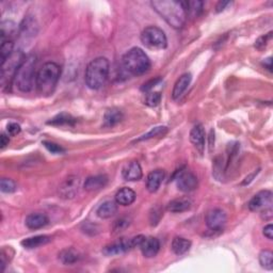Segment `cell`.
<instances>
[{
    "instance_id": "obj_29",
    "label": "cell",
    "mask_w": 273,
    "mask_h": 273,
    "mask_svg": "<svg viewBox=\"0 0 273 273\" xmlns=\"http://www.w3.org/2000/svg\"><path fill=\"white\" fill-rule=\"evenodd\" d=\"M185 9L187 17L190 16L192 19H195L202 13L203 11V2L202 1H185Z\"/></svg>"
},
{
    "instance_id": "obj_1",
    "label": "cell",
    "mask_w": 273,
    "mask_h": 273,
    "mask_svg": "<svg viewBox=\"0 0 273 273\" xmlns=\"http://www.w3.org/2000/svg\"><path fill=\"white\" fill-rule=\"evenodd\" d=\"M151 5L171 27L175 28V29H180L185 25L187 20L185 1L154 0L151 2Z\"/></svg>"
},
{
    "instance_id": "obj_40",
    "label": "cell",
    "mask_w": 273,
    "mask_h": 273,
    "mask_svg": "<svg viewBox=\"0 0 273 273\" xmlns=\"http://www.w3.org/2000/svg\"><path fill=\"white\" fill-rule=\"evenodd\" d=\"M161 81V78H155V79H152V80H150L149 82H146L143 84V87L141 88L142 91H145V92H147V91H150L152 90L155 85H157L159 82Z\"/></svg>"
},
{
    "instance_id": "obj_22",
    "label": "cell",
    "mask_w": 273,
    "mask_h": 273,
    "mask_svg": "<svg viewBox=\"0 0 273 273\" xmlns=\"http://www.w3.org/2000/svg\"><path fill=\"white\" fill-rule=\"evenodd\" d=\"M118 209V204L116 201H107L102 203L100 206L98 208V215L101 219H109L113 217Z\"/></svg>"
},
{
    "instance_id": "obj_27",
    "label": "cell",
    "mask_w": 273,
    "mask_h": 273,
    "mask_svg": "<svg viewBox=\"0 0 273 273\" xmlns=\"http://www.w3.org/2000/svg\"><path fill=\"white\" fill-rule=\"evenodd\" d=\"M17 32V27L13 21L5 20L1 24V42L12 41V38Z\"/></svg>"
},
{
    "instance_id": "obj_11",
    "label": "cell",
    "mask_w": 273,
    "mask_h": 273,
    "mask_svg": "<svg viewBox=\"0 0 273 273\" xmlns=\"http://www.w3.org/2000/svg\"><path fill=\"white\" fill-rule=\"evenodd\" d=\"M206 225L212 231H221L226 224V214L222 209H213L206 214Z\"/></svg>"
},
{
    "instance_id": "obj_13",
    "label": "cell",
    "mask_w": 273,
    "mask_h": 273,
    "mask_svg": "<svg viewBox=\"0 0 273 273\" xmlns=\"http://www.w3.org/2000/svg\"><path fill=\"white\" fill-rule=\"evenodd\" d=\"M140 249L145 257L152 258L156 256L160 250V242L155 237H145L140 244Z\"/></svg>"
},
{
    "instance_id": "obj_26",
    "label": "cell",
    "mask_w": 273,
    "mask_h": 273,
    "mask_svg": "<svg viewBox=\"0 0 273 273\" xmlns=\"http://www.w3.org/2000/svg\"><path fill=\"white\" fill-rule=\"evenodd\" d=\"M171 248L176 255H183L189 251V249L191 248V241L184 237H175L172 244H171Z\"/></svg>"
},
{
    "instance_id": "obj_9",
    "label": "cell",
    "mask_w": 273,
    "mask_h": 273,
    "mask_svg": "<svg viewBox=\"0 0 273 273\" xmlns=\"http://www.w3.org/2000/svg\"><path fill=\"white\" fill-rule=\"evenodd\" d=\"M79 187H80V178L76 175L68 176L59 186V195L62 198H65V200H70V198L76 196Z\"/></svg>"
},
{
    "instance_id": "obj_14",
    "label": "cell",
    "mask_w": 273,
    "mask_h": 273,
    "mask_svg": "<svg viewBox=\"0 0 273 273\" xmlns=\"http://www.w3.org/2000/svg\"><path fill=\"white\" fill-rule=\"evenodd\" d=\"M190 142L202 155L205 150V129L202 124H197L191 129Z\"/></svg>"
},
{
    "instance_id": "obj_8",
    "label": "cell",
    "mask_w": 273,
    "mask_h": 273,
    "mask_svg": "<svg viewBox=\"0 0 273 273\" xmlns=\"http://www.w3.org/2000/svg\"><path fill=\"white\" fill-rule=\"evenodd\" d=\"M144 238L145 237L142 235L136 236L133 238H122L117 241H115L106 246L104 250H102V253H104L106 256H115V255L123 254L125 252L129 251V250L140 247V244L142 241H143Z\"/></svg>"
},
{
    "instance_id": "obj_4",
    "label": "cell",
    "mask_w": 273,
    "mask_h": 273,
    "mask_svg": "<svg viewBox=\"0 0 273 273\" xmlns=\"http://www.w3.org/2000/svg\"><path fill=\"white\" fill-rule=\"evenodd\" d=\"M36 57L33 55L28 56L22 61V63L17 70L14 77V84L20 92H30L32 90L34 81H36Z\"/></svg>"
},
{
    "instance_id": "obj_32",
    "label": "cell",
    "mask_w": 273,
    "mask_h": 273,
    "mask_svg": "<svg viewBox=\"0 0 273 273\" xmlns=\"http://www.w3.org/2000/svg\"><path fill=\"white\" fill-rule=\"evenodd\" d=\"M33 19H31V16H27L26 19L22 21V24L20 26V30L22 33H25V36H36L37 33V28L38 26L34 24Z\"/></svg>"
},
{
    "instance_id": "obj_28",
    "label": "cell",
    "mask_w": 273,
    "mask_h": 273,
    "mask_svg": "<svg viewBox=\"0 0 273 273\" xmlns=\"http://www.w3.org/2000/svg\"><path fill=\"white\" fill-rule=\"evenodd\" d=\"M75 123L76 118L73 117L71 115H67V113H60V115L51 118L50 121L47 122V124L54 125V126H64V125L73 126Z\"/></svg>"
},
{
    "instance_id": "obj_7",
    "label": "cell",
    "mask_w": 273,
    "mask_h": 273,
    "mask_svg": "<svg viewBox=\"0 0 273 273\" xmlns=\"http://www.w3.org/2000/svg\"><path fill=\"white\" fill-rule=\"evenodd\" d=\"M26 56L21 53V51H14V53L10 56V58L5 60V62L1 64V84L2 88L7 87V83L11 80L14 81L15 74L19 70V67L22 63V61L25 60Z\"/></svg>"
},
{
    "instance_id": "obj_24",
    "label": "cell",
    "mask_w": 273,
    "mask_h": 273,
    "mask_svg": "<svg viewBox=\"0 0 273 273\" xmlns=\"http://www.w3.org/2000/svg\"><path fill=\"white\" fill-rule=\"evenodd\" d=\"M51 241V237L47 235H39L30 238H26L21 241V246L26 249H36L45 246Z\"/></svg>"
},
{
    "instance_id": "obj_15",
    "label": "cell",
    "mask_w": 273,
    "mask_h": 273,
    "mask_svg": "<svg viewBox=\"0 0 273 273\" xmlns=\"http://www.w3.org/2000/svg\"><path fill=\"white\" fill-rule=\"evenodd\" d=\"M123 178L127 181H136L142 178V168L138 161H130L123 168Z\"/></svg>"
},
{
    "instance_id": "obj_21",
    "label": "cell",
    "mask_w": 273,
    "mask_h": 273,
    "mask_svg": "<svg viewBox=\"0 0 273 273\" xmlns=\"http://www.w3.org/2000/svg\"><path fill=\"white\" fill-rule=\"evenodd\" d=\"M191 79H192V76L190 73H186V74H184V75H181L179 77V79L176 81V83L174 84V88H173V92H172L173 99H178L180 96L184 94L187 88L189 87Z\"/></svg>"
},
{
    "instance_id": "obj_31",
    "label": "cell",
    "mask_w": 273,
    "mask_h": 273,
    "mask_svg": "<svg viewBox=\"0 0 273 273\" xmlns=\"http://www.w3.org/2000/svg\"><path fill=\"white\" fill-rule=\"evenodd\" d=\"M168 133V128L166 126H158L155 128H152L149 133H146L142 136L136 140V142L144 141V140H150L153 138H158V136H163Z\"/></svg>"
},
{
    "instance_id": "obj_19",
    "label": "cell",
    "mask_w": 273,
    "mask_h": 273,
    "mask_svg": "<svg viewBox=\"0 0 273 273\" xmlns=\"http://www.w3.org/2000/svg\"><path fill=\"white\" fill-rule=\"evenodd\" d=\"M191 201L188 197H178L174 198L167 205L168 212L173 214H180L188 212L191 208Z\"/></svg>"
},
{
    "instance_id": "obj_30",
    "label": "cell",
    "mask_w": 273,
    "mask_h": 273,
    "mask_svg": "<svg viewBox=\"0 0 273 273\" xmlns=\"http://www.w3.org/2000/svg\"><path fill=\"white\" fill-rule=\"evenodd\" d=\"M259 264L266 270L273 269V253L269 250H264L259 253Z\"/></svg>"
},
{
    "instance_id": "obj_43",
    "label": "cell",
    "mask_w": 273,
    "mask_h": 273,
    "mask_svg": "<svg viewBox=\"0 0 273 273\" xmlns=\"http://www.w3.org/2000/svg\"><path fill=\"white\" fill-rule=\"evenodd\" d=\"M231 2L230 1H220L218 4H217V7H215V11L217 12H222V11H224L225 8L227 7V5H230Z\"/></svg>"
},
{
    "instance_id": "obj_12",
    "label": "cell",
    "mask_w": 273,
    "mask_h": 273,
    "mask_svg": "<svg viewBox=\"0 0 273 273\" xmlns=\"http://www.w3.org/2000/svg\"><path fill=\"white\" fill-rule=\"evenodd\" d=\"M176 184H177V188L180 191L191 192L197 188L198 180L193 173L189 172V171H183L176 178Z\"/></svg>"
},
{
    "instance_id": "obj_5",
    "label": "cell",
    "mask_w": 273,
    "mask_h": 273,
    "mask_svg": "<svg viewBox=\"0 0 273 273\" xmlns=\"http://www.w3.org/2000/svg\"><path fill=\"white\" fill-rule=\"evenodd\" d=\"M123 66L135 76L143 75L151 68V60L143 50L138 47L129 49L123 57Z\"/></svg>"
},
{
    "instance_id": "obj_18",
    "label": "cell",
    "mask_w": 273,
    "mask_h": 273,
    "mask_svg": "<svg viewBox=\"0 0 273 273\" xmlns=\"http://www.w3.org/2000/svg\"><path fill=\"white\" fill-rule=\"evenodd\" d=\"M164 176H166V173H164L163 170L152 171L146 178L147 190H149L151 193L156 192L163 181Z\"/></svg>"
},
{
    "instance_id": "obj_34",
    "label": "cell",
    "mask_w": 273,
    "mask_h": 273,
    "mask_svg": "<svg viewBox=\"0 0 273 273\" xmlns=\"http://www.w3.org/2000/svg\"><path fill=\"white\" fill-rule=\"evenodd\" d=\"M0 189L4 193H12L16 191L15 181L10 178H2L1 183H0Z\"/></svg>"
},
{
    "instance_id": "obj_36",
    "label": "cell",
    "mask_w": 273,
    "mask_h": 273,
    "mask_svg": "<svg viewBox=\"0 0 273 273\" xmlns=\"http://www.w3.org/2000/svg\"><path fill=\"white\" fill-rule=\"evenodd\" d=\"M43 145L46 147V149L51 153L55 154V155H58V154H62L64 153V149L62 146H60L59 144H56L54 142H49V141H43Z\"/></svg>"
},
{
    "instance_id": "obj_20",
    "label": "cell",
    "mask_w": 273,
    "mask_h": 273,
    "mask_svg": "<svg viewBox=\"0 0 273 273\" xmlns=\"http://www.w3.org/2000/svg\"><path fill=\"white\" fill-rule=\"evenodd\" d=\"M136 192L128 187L119 189L116 195V202L122 206H129L136 201Z\"/></svg>"
},
{
    "instance_id": "obj_33",
    "label": "cell",
    "mask_w": 273,
    "mask_h": 273,
    "mask_svg": "<svg viewBox=\"0 0 273 273\" xmlns=\"http://www.w3.org/2000/svg\"><path fill=\"white\" fill-rule=\"evenodd\" d=\"M14 47L13 41H4L1 42V47H0V56H1V64L3 62H5L8 58H10V56L12 55Z\"/></svg>"
},
{
    "instance_id": "obj_10",
    "label": "cell",
    "mask_w": 273,
    "mask_h": 273,
    "mask_svg": "<svg viewBox=\"0 0 273 273\" xmlns=\"http://www.w3.org/2000/svg\"><path fill=\"white\" fill-rule=\"evenodd\" d=\"M272 205V192L269 190H263L251 198L249 202V209L252 212H263V210L271 208Z\"/></svg>"
},
{
    "instance_id": "obj_44",
    "label": "cell",
    "mask_w": 273,
    "mask_h": 273,
    "mask_svg": "<svg viewBox=\"0 0 273 273\" xmlns=\"http://www.w3.org/2000/svg\"><path fill=\"white\" fill-rule=\"evenodd\" d=\"M214 144V132L212 129V130H210V135H209V147H210V150L213 149Z\"/></svg>"
},
{
    "instance_id": "obj_16",
    "label": "cell",
    "mask_w": 273,
    "mask_h": 273,
    "mask_svg": "<svg viewBox=\"0 0 273 273\" xmlns=\"http://www.w3.org/2000/svg\"><path fill=\"white\" fill-rule=\"evenodd\" d=\"M25 223L28 229L39 230V229H42L44 226H46L49 223V219L45 214L34 213L28 215L26 218Z\"/></svg>"
},
{
    "instance_id": "obj_17",
    "label": "cell",
    "mask_w": 273,
    "mask_h": 273,
    "mask_svg": "<svg viewBox=\"0 0 273 273\" xmlns=\"http://www.w3.org/2000/svg\"><path fill=\"white\" fill-rule=\"evenodd\" d=\"M108 184V176L104 174L90 176L84 181L83 188L87 191H98L105 188Z\"/></svg>"
},
{
    "instance_id": "obj_35",
    "label": "cell",
    "mask_w": 273,
    "mask_h": 273,
    "mask_svg": "<svg viewBox=\"0 0 273 273\" xmlns=\"http://www.w3.org/2000/svg\"><path fill=\"white\" fill-rule=\"evenodd\" d=\"M161 100V94L159 92H151L146 95L145 104L150 107H156Z\"/></svg>"
},
{
    "instance_id": "obj_39",
    "label": "cell",
    "mask_w": 273,
    "mask_h": 273,
    "mask_svg": "<svg viewBox=\"0 0 273 273\" xmlns=\"http://www.w3.org/2000/svg\"><path fill=\"white\" fill-rule=\"evenodd\" d=\"M20 126L17 123H9L7 126V132L10 136H16L20 133Z\"/></svg>"
},
{
    "instance_id": "obj_38",
    "label": "cell",
    "mask_w": 273,
    "mask_h": 273,
    "mask_svg": "<svg viewBox=\"0 0 273 273\" xmlns=\"http://www.w3.org/2000/svg\"><path fill=\"white\" fill-rule=\"evenodd\" d=\"M129 223H130L129 220L128 219H125V218L117 220L115 225H113V232L118 233V232L124 231L129 225Z\"/></svg>"
},
{
    "instance_id": "obj_3",
    "label": "cell",
    "mask_w": 273,
    "mask_h": 273,
    "mask_svg": "<svg viewBox=\"0 0 273 273\" xmlns=\"http://www.w3.org/2000/svg\"><path fill=\"white\" fill-rule=\"evenodd\" d=\"M61 75V67L55 62H46L37 73L36 85L42 95H50L54 92Z\"/></svg>"
},
{
    "instance_id": "obj_23",
    "label": "cell",
    "mask_w": 273,
    "mask_h": 273,
    "mask_svg": "<svg viewBox=\"0 0 273 273\" xmlns=\"http://www.w3.org/2000/svg\"><path fill=\"white\" fill-rule=\"evenodd\" d=\"M124 117L123 112L117 108H111L107 110L104 116V127H113L122 121Z\"/></svg>"
},
{
    "instance_id": "obj_2",
    "label": "cell",
    "mask_w": 273,
    "mask_h": 273,
    "mask_svg": "<svg viewBox=\"0 0 273 273\" xmlns=\"http://www.w3.org/2000/svg\"><path fill=\"white\" fill-rule=\"evenodd\" d=\"M110 73V63L104 57L92 60L85 68L84 81L91 90H98L104 87Z\"/></svg>"
},
{
    "instance_id": "obj_45",
    "label": "cell",
    "mask_w": 273,
    "mask_h": 273,
    "mask_svg": "<svg viewBox=\"0 0 273 273\" xmlns=\"http://www.w3.org/2000/svg\"><path fill=\"white\" fill-rule=\"evenodd\" d=\"M263 64L265 67L268 68L269 71H272V58L271 57H269L268 59H266L264 62H263Z\"/></svg>"
},
{
    "instance_id": "obj_37",
    "label": "cell",
    "mask_w": 273,
    "mask_h": 273,
    "mask_svg": "<svg viewBox=\"0 0 273 273\" xmlns=\"http://www.w3.org/2000/svg\"><path fill=\"white\" fill-rule=\"evenodd\" d=\"M271 37H272V32H269L268 34H265V36L258 38L257 41L255 42V47L258 50L266 48L267 44H268V42L271 39Z\"/></svg>"
},
{
    "instance_id": "obj_41",
    "label": "cell",
    "mask_w": 273,
    "mask_h": 273,
    "mask_svg": "<svg viewBox=\"0 0 273 273\" xmlns=\"http://www.w3.org/2000/svg\"><path fill=\"white\" fill-rule=\"evenodd\" d=\"M264 235L265 237H267L269 240H272L273 239V226L272 224H268L264 227Z\"/></svg>"
},
{
    "instance_id": "obj_42",
    "label": "cell",
    "mask_w": 273,
    "mask_h": 273,
    "mask_svg": "<svg viewBox=\"0 0 273 273\" xmlns=\"http://www.w3.org/2000/svg\"><path fill=\"white\" fill-rule=\"evenodd\" d=\"M9 136L2 133L1 136H0V145H1V149H4V147L9 144Z\"/></svg>"
},
{
    "instance_id": "obj_6",
    "label": "cell",
    "mask_w": 273,
    "mask_h": 273,
    "mask_svg": "<svg viewBox=\"0 0 273 273\" xmlns=\"http://www.w3.org/2000/svg\"><path fill=\"white\" fill-rule=\"evenodd\" d=\"M141 42L146 48L152 50H161L167 47L168 39L160 28L150 26L141 33Z\"/></svg>"
},
{
    "instance_id": "obj_25",
    "label": "cell",
    "mask_w": 273,
    "mask_h": 273,
    "mask_svg": "<svg viewBox=\"0 0 273 273\" xmlns=\"http://www.w3.org/2000/svg\"><path fill=\"white\" fill-rule=\"evenodd\" d=\"M80 259V254L73 248H67L62 250L59 253V260L64 265H74Z\"/></svg>"
}]
</instances>
